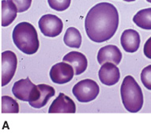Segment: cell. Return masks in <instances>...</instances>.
Returning <instances> with one entry per match:
<instances>
[{"instance_id":"22","label":"cell","mask_w":151,"mask_h":138,"mask_svg":"<svg viewBox=\"0 0 151 138\" xmlns=\"http://www.w3.org/2000/svg\"><path fill=\"white\" fill-rule=\"evenodd\" d=\"M144 54L148 59H151V37L147 39V41L145 43L143 48Z\"/></svg>"},{"instance_id":"14","label":"cell","mask_w":151,"mask_h":138,"mask_svg":"<svg viewBox=\"0 0 151 138\" xmlns=\"http://www.w3.org/2000/svg\"><path fill=\"white\" fill-rule=\"evenodd\" d=\"M63 62H67L71 65L74 69L75 75H79L84 73L88 66L86 57L82 53L78 51H71L66 54L63 57Z\"/></svg>"},{"instance_id":"20","label":"cell","mask_w":151,"mask_h":138,"mask_svg":"<svg viewBox=\"0 0 151 138\" xmlns=\"http://www.w3.org/2000/svg\"><path fill=\"white\" fill-rule=\"evenodd\" d=\"M141 81L146 89L151 90V65H149L142 69Z\"/></svg>"},{"instance_id":"2","label":"cell","mask_w":151,"mask_h":138,"mask_svg":"<svg viewBox=\"0 0 151 138\" xmlns=\"http://www.w3.org/2000/svg\"><path fill=\"white\" fill-rule=\"evenodd\" d=\"M13 40L16 47L26 54H33L38 51L40 42L35 27L29 22L17 24L13 31Z\"/></svg>"},{"instance_id":"16","label":"cell","mask_w":151,"mask_h":138,"mask_svg":"<svg viewBox=\"0 0 151 138\" xmlns=\"http://www.w3.org/2000/svg\"><path fill=\"white\" fill-rule=\"evenodd\" d=\"M63 41L68 47L79 48L82 44V35L76 28L70 27L65 33Z\"/></svg>"},{"instance_id":"19","label":"cell","mask_w":151,"mask_h":138,"mask_svg":"<svg viewBox=\"0 0 151 138\" xmlns=\"http://www.w3.org/2000/svg\"><path fill=\"white\" fill-rule=\"evenodd\" d=\"M71 0H47L50 7L56 11H63L67 10L70 5Z\"/></svg>"},{"instance_id":"15","label":"cell","mask_w":151,"mask_h":138,"mask_svg":"<svg viewBox=\"0 0 151 138\" xmlns=\"http://www.w3.org/2000/svg\"><path fill=\"white\" fill-rule=\"evenodd\" d=\"M1 24L3 27L9 26L17 17L18 10L15 3L10 0H2Z\"/></svg>"},{"instance_id":"9","label":"cell","mask_w":151,"mask_h":138,"mask_svg":"<svg viewBox=\"0 0 151 138\" xmlns=\"http://www.w3.org/2000/svg\"><path fill=\"white\" fill-rule=\"evenodd\" d=\"M98 76L102 84L111 86L119 82L120 73L116 65L112 62H105L99 69Z\"/></svg>"},{"instance_id":"24","label":"cell","mask_w":151,"mask_h":138,"mask_svg":"<svg viewBox=\"0 0 151 138\" xmlns=\"http://www.w3.org/2000/svg\"><path fill=\"white\" fill-rule=\"evenodd\" d=\"M146 1H147L148 3H151V0H146Z\"/></svg>"},{"instance_id":"6","label":"cell","mask_w":151,"mask_h":138,"mask_svg":"<svg viewBox=\"0 0 151 138\" xmlns=\"http://www.w3.org/2000/svg\"><path fill=\"white\" fill-rule=\"evenodd\" d=\"M17 66V59L14 52L11 51H6L2 53V86H5L10 83L14 76Z\"/></svg>"},{"instance_id":"5","label":"cell","mask_w":151,"mask_h":138,"mask_svg":"<svg viewBox=\"0 0 151 138\" xmlns=\"http://www.w3.org/2000/svg\"><path fill=\"white\" fill-rule=\"evenodd\" d=\"M37 89V85L33 84L28 77L15 82L12 88V92L18 99L29 103L34 100Z\"/></svg>"},{"instance_id":"21","label":"cell","mask_w":151,"mask_h":138,"mask_svg":"<svg viewBox=\"0 0 151 138\" xmlns=\"http://www.w3.org/2000/svg\"><path fill=\"white\" fill-rule=\"evenodd\" d=\"M15 3L17 6L18 13L25 12L29 9L32 3V0H10Z\"/></svg>"},{"instance_id":"17","label":"cell","mask_w":151,"mask_h":138,"mask_svg":"<svg viewBox=\"0 0 151 138\" xmlns=\"http://www.w3.org/2000/svg\"><path fill=\"white\" fill-rule=\"evenodd\" d=\"M133 21L142 29L151 30V8L139 10L133 17Z\"/></svg>"},{"instance_id":"8","label":"cell","mask_w":151,"mask_h":138,"mask_svg":"<svg viewBox=\"0 0 151 138\" xmlns=\"http://www.w3.org/2000/svg\"><path fill=\"white\" fill-rule=\"evenodd\" d=\"M49 75L52 82L55 84H66L74 77V69L70 64L58 62L52 67Z\"/></svg>"},{"instance_id":"13","label":"cell","mask_w":151,"mask_h":138,"mask_svg":"<svg viewBox=\"0 0 151 138\" xmlns=\"http://www.w3.org/2000/svg\"><path fill=\"white\" fill-rule=\"evenodd\" d=\"M140 36L134 29H127L122 33L120 43L124 50L128 53L136 52L140 46Z\"/></svg>"},{"instance_id":"1","label":"cell","mask_w":151,"mask_h":138,"mask_svg":"<svg viewBox=\"0 0 151 138\" xmlns=\"http://www.w3.org/2000/svg\"><path fill=\"white\" fill-rule=\"evenodd\" d=\"M119 26V13L113 4L101 3L89 10L85 21V29L89 39L103 43L113 36Z\"/></svg>"},{"instance_id":"10","label":"cell","mask_w":151,"mask_h":138,"mask_svg":"<svg viewBox=\"0 0 151 138\" xmlns=\"http://www.w3.org/2000/svg\"><path fill=\"white\" fill-rule=\"evenodd\" d=\"M76 105L71 98L60 92L59 96L51 104L48 113H75Z\"/></svg>"},{"instance_id":"12","label":"cell","mask_w":151,"mask_h":138,"mask_svg":"<svg viewBox=\"0 0 151 138\" xmlns=\"http://www.w3.org/2000/svg\"><path fill=\"white\" fill-rule=\"evenodd\" d=\"M122 57L123 54L118 47L115 45H107L99 50L97 53V61L100 64L112 62L117 66L121 62Z\"/></svg>"},{"instance_id":"18","label":"cell","mask_w":151,"mask_h":138,"mask_svg":"<svg viewBox=\"0 0 151 138\" xmlns=\"http://www.w3.org/2000/svg\"><path fill=\"white\" fill-rule=\"evenodd\" d=\"M19 105L12 97L2 96V113H18Z\"/></svg>"},{"instance_id":"23","label":"cell","mask_w":151,"mask_h":138,"mask_svg":"<svg viewBox=\"0 0 151 138\" xmlns=\"http://www.w3.org/2000/svg\"><path fill=\"white\" fill-rule=\"evenodd\" d=\"M124 1H125V2H134L135 0H124Z\"/></svg>"},{"instance_id":"4","label":"cell","mask_w":151,"mask_h":138,"mask_svg":"<svg viewBox=\"0 0 151 138\" xmlns=\"http://www.w3.org/2000/svg\"><path fill=\"white\" fill-rule=\"evenodd\" d=\"M72 92L79 102L88 103L97 98L99 95L100 88L96 82L91 79H85L73 87Z\"/></svg>"},{"instance_id":"11","label":"cell","mask_w":151,"mask_h":138,"mask_svg":"<svg viewBox=\"0 0 151 138\" xmlns=\"http://www.w3.org/2000/svg\"><path fill=\"white\" fill-rule=\"evenodd\" d=\"M55 91L51 85L45 84H38L34 100L29 102V104L33 108H42L47 104L50 99L55 96Z\"/></svg>"},{"instance_id":"7","label":"cell","mask_w":151,"mask_h":138,"mask_svg":"<svg viewBox=\"0 0 151 138\" xmlns=\"http://www.w3.org/2000/svg\"><path fill=\"white\" fill-rule=\"evenodd\" d=\"M40 32L47 37H55L62 32L63 24L60 17L54 14H45L38 22Z\"/></svg>"},{"instance_id":"3","label":"cell","mask_w":151,"mask_h":138,"mask_svg":"<svg viewBox=\"0 0 151 138\" xmlns=\"http://www.w3.org/2000/svg\"><path fill=\"white\" fill-rule=\"evenodd\" d=\"M124 107L131 113L139 112L143 106V94L139 84L131 75L124 77L120 88Z\"/></svg>"}]
</instances>
